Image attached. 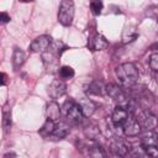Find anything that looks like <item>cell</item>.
Listing matches in <instances>:
<instances>
[{"label":"cell","mask_w":158,"mask_h":158,"mask_svg":"<svg viewBox=\"0 0 158 158\" xmlns=\"http://www.w3.org/2000/svg\"><path fill=\"white\" fill-rule=\"evenodd\" d=\"M54 127H56L54 121L47 118L46 122L43 123V126L40 128L38 132H40V135H41L42 137H48V136H52V133H53V131H54Z\"/></svg>","instance_id":"cell-18"},{"label":"cell","mask_w":158,"mask_h":158,"mask_svg":"<svg viewBox=\"0 0 158 158\" xmlns=\"http://www.w3.org/2000/svg\"><path fill=\"white\" fill-rule=\"evenodd\" d=\"M116 77L120 84L128 89L132 88L138 80V70L133 63H122L116 68Z\"/></svg>","instance_id":"cell-1"},{"label":"cell","mask_w":158,"mask_h":158,"mask_svg":"<svg viewBox=\"0 0 158 158\" xmlns=\"http://www.w3.org/2000/svg\"><path fill=\"white\" fill-rule=\"evenodd\" d=\"M6 74L5 73H1V85H5L6 84Z\"/></svg>","instance_id":"cell-28"},{"label":"cell","mask_w":158,"mask_h":158,"mask_svg":"<svg viewBox=\"0 0 158 158\" xmlns=\"http://www.w3.org/2000/svg\"><path fill=\"white\" fill-rule=\"evenodd\" d=\"M122 131H123V135L127 137H136L141 133L142 126L139 121L136 118V116L130 115L125 121V123L122 125Z\"/></svg>","instance_id":"cell-3"},{"label":"cell","mask_w":158,"mask_h":158,"mask_svg":"<svg viewBox=\"0 0 158 158\" xmlns=\"http://www.w3.org/2000/svg\"><path fill=\"white\" fill-rule=\"evenodd\" d=\"M158 146V133L154 132L153 130H147V132H144L141 136V146Z\"/></svg>","instance_id":"cell-11"},{"label":"cell","mask_w":158,"mask_h":158,"mask_svg":"<svg viewBox=\"0 0 158 158\" xmlns=\"http://www.w3.org/2000/svg\"><path fill=\"white\" fill-rule=\"evenodd\" d=\"M144 154L149 156V157H158V146L153 144V146H144L143 147Z\"/></svg>","instance_id":"cell-24"},{"label":"cell","mask_w":158,"mask_h":158,"mask_svg":"<svg viewBox=\"0 0 158 158\" xmlns=\"http://www.w3.org/2000/svg\"><path fill=\"white\" fill-rule=\"evenodd\" d=\"M157 32H158V26H157Z\"/></svg>","instance_id":"cell-30"},{"label":"cell","mask_w":158,"mask_h":158,"mask_svg":"<svg viewBox=\"0 0 158 158\" xmlns=\"http://www.w3.org/2000/svg\"><path fill=\"white\" fill-rule=\"evenodd\" d=\"M74 19V4L72 0H62L58 10V21L63 26H70Z\"/></svg>","instance_id":"cell-2"},{"label":"cell","mask_w":158,"mask_h":158,"mask_svg":"<svg viewBox=\"0 0 158 158\" xmlns=\"http://www.w3.org/2000/svg\"><path fill=\"white\" fill-rule=\"evenodd\" d=\"M110 148H111V152L116 156H126L127 152H128V147L126 143H123L122 141L120 139H115L111 142L110 144Z\"/></svg>","instance_id":"cell-14"},{"label":"cell","mask_w":158,"mask_h":158,"mask_svg":"<svg viewBox=\"0 0 158 158\" xmlns=\"http://www.w3.org/2000/svg\"><path fill=\"white\" fill-rule=\"evenodd\" d=\"M107 44L109 43H107L106 38L102 35H99V33L94 35L88 41V47L90 49H93V51H102V49H105L107 47Z\"/></svg>","instance_id":"cell-8"},{"label":"cell","mask_w":158,"mask_h":158,"mask_svg":"<svg viewBox=\"0 0 158 158\" xmlns=\"http://www.w3.org/2000/svg\"><path fill=\"white\" fill-rule=\"evenodd\" d=\"M65 116L68 118V121H70L72 123H80L84 118V114L79 106V104H73V106L65 112Z\"/></svg>","instance_id":"cell-9"},{"label":"cell","mask_w":158,"mask_h":158,"mask_svg":"<svg viewBox=\"0 0 158 158\" xmlns=\"http://www.w3.org/2000/svg\"><path fill=\"white\" fill-rule=\"evenodd\" d=\"M149 67L154 72H158V53L151 54V57H149Z\"/></svg>","instance_id":"cell-25"},{"label":"cell","mask_w":158,"mask_h":158,"mask_svg":"<svg viewBox=\"0 0 158 158\" xmlns=\"http://www.w3.org/2000/svg\"><path fill=\"white\" fill-rule=\"evenodd\" d=\"M2 127L5 132H7L11 127V112L10 110H7V107H4L2 110Z\"/></svg>","instance_id":"cell-21"},{"label":"cell","mask_w":158,"mask_h":158,"mask_svg":"<svg viewBox=\"0 0 158 158\" xmlns=\"http://www.w3.org/2000/svg\"><path fill=\"white\" fill-rule=\"evenodd\" d=\"M147 16L158 21V6H149L147 9Z\"/></svg>","instance_id":"cell-26"},{"label":"cell","mask_w":158,"mask_h":158,"mask_svg":"<svg viewBox=\"0 0 158 158\" xmlns=\"http://www.w3.org/2000/svg\"><path fill=\"white\" fill-rule=\"evenodd\" d=\"M102 7H104L102 0H90V10H91L93 15H95V16L100 15L102 11Z\"/></svg>","instance_id":"cell-23"},{"label":"cell","mask_w":158,"mask_h":158,"mask_svg":"<svg viewBox=\"0 0 158 158\" xmlns=\"http://www.w3.org/2000/svg\"><path fill=\"white\" fill-rule=\"evenodd\" d=\"M19 1H21V2H31L33 0H19Z\"/></svg>","instance_id":"cell-29"},{"label":"cell","mask_w":158,"mask_h":158,"mask_svg":"<svg viewBox=\"0 0 158 158\" xmlns=\"http://www.w3.org/2000/svg\"><path fill=\"white\" fill-rule=\"evenodd\" d=\"M52 38H51V36H47V35H42V36H40V37H37V38H35L32 42H31V44H30V49L32 51V52H46L48 48H49V46L52 44Z\"/></svg>","instance_id":"cell-5"},{"label":"cell","mask_w":158,"mask_h":158,"mask_svg":"<svg viewBox=\"0 0 158 158\" xmlns=\"http://www.w3.org/2000/svg\"><path fill=\"white\" fill-rule=\"evenodd\" d=\"M25 59H26V54L22 49L20 48H15L14 49V54H12V67L15 70H17L23 63H25Z\"/></svg>","instance_id":"cell-15"},{"label":"cell","mask_w":158,"mask_h":158,"mask_svg":"<svg viewBox=\"0 0 158 158\" xmlns=\"http://www.w3.org/2000/svg\"><path fill=\"white\" fill-rule=\"evenodd\" d=\"M79 106H80V109H81V111H83V114H84L85 117H90L95 112V109H96L95 102L93 100L88 99V98L81 99L79 101Z\"/></svg>","instance_id":"cell-12"},{"label":"cell","mask_w":158,"mask_h":158,"mask_svg":"<svg viewBox=\"0 0 158 158\" xmlns=\"http://www.w3.org/2000/svg\"><path fill=\"white\" fill-rule=\"evenodd\" d=\"M137 37H138V32L136 31V28H126L123 32L122 40H123V43H130V42H133Z\"/></svg>","instance_id":"cell-20"},{"label":"cell","mask_w":158,"mask_h":158,"mask_svg":"<svg viewBox=\"0 0 158 158\" xmlns=\"http://www.w3.org/2000/svg\"><path fill=\"white\" fill-rule=\"evenodd\" d=\"M104 91H106L104 84L101 81H98V80L91 81L88 86V90H86V93L90 95H102Z\"/></svg>","instance_id":"cell-17"},{"label":"cell","mask_w":158,"mask_h":158,"mask_svg":"<svg viewBox=\"0 0 158 158\" xmlns=\"http://www.w3.org/2000/svg\"><path fill=\"white\" fill-rule=\"evenodd\" d=\"M106 89V93L109 94L110 98H112L114 100H117V101H123L126 99L125 96V93L123 90L117 85V84H114V83H110L105 86Z\"/></svg>","instance_id":"cell-10"},{"label":"cell","mask_w":158,"mask_h":158,"mask_svg":"<svg viewBox=\"0 0 158 158\" xmlns=\"http://www.w3.org/2000/svg\"><path fill=\"white\" fill-rule=\"evenodd\" d=\"M58 73H59V77L62 79H70V78L74 77V69L72 67H68V65L60 67L59 70H58Z\"/></svg>","instance_id":"cell-22"},{"label":"cell","mask_w":158,"mask_h":158,"mask_svg":"<svg viewBox=\"0 0 158 158\" xmlns=\"http://www.w3.org/2000/svg\"><path fill=\"white\" fill-rule=\"evenodd\" d=\"M133 116H136V115H133ZM136 118L139 121L141 126L144 127L146 130H153L157 126V118L149 111H141V112H138V116H136Z\"/></svg>","instance_id":"cell-7"},{"label":"cell","mask_w":158,"mask_h":158,"mask_svg":"<svg viewBox=\"0 0 158 158\" xmlns=\"http://www.w3.org/2000/svg\"><path fill=\"white\" fill-rule=\"evenodd\" d=\"M69 133V126L64 122H59L56 125L54 131L52 133V137H54L56 139H62L64 137H67Z\"/></svg>","instance_id":"cell-16"},{"label":"cell","mask_w":158,"mask_h":158,"mask_svg":"<svg viewBox=\"0 0 158 158\" xmlns=\"http://www.w3.org/2000/svg\"><path fill=\"white\" fill-rule=\"evenodd\" d=\"M47 91H48V95L52 99H54V100L56 99H59V98H62L65 94V91H67V84H65V81L63 79H54L49 84Z\"/></svg>","instance_id":"cell-4"},{"label":"cell","mask_w":158,"mask_h":158,"mask_svg":"<svg viewBox=\"0 0 158 158\" xmlns=\"http://www.w3.org/2000/svg\"><path fill=\"white\" fill-rule=\"evenodd\" d=\"M67 48H68V47H67L62 41H52V44L49 46V49H51L53 53H56L58 57H60L62 53H63Z\"/></svg>","instance_id":"cell-19"},{"label":"cell","mask_w":158,"mask_h":158,"mask_svg":"<svg viewBox=\"0 0 158 158\" xmlns=\"http://www.w3.org/2000/svg\"><path fill=\"white\" fill-rule=\"evenodd\" d=\"M10 21V16L6 14V12H1V22L2 23H6Z\"/></svg>","instance_id":"cell-27"},{"label":"cell","mask_w":158,"mask_h":158,"mask_svg":"<svg viewBox=\"0 0 158 158\" xmlns=\"http://www.w3.org/2000/svg\"><path fill=\"white\" fill-rule=\"evenodd\" d=\"M46 115L52 121L59 120V116H60V107H59V105L56 101L48 102L47 104V107H46Z\"/></svg>","instance_id":"cell-13"},{"label":"cell","mask_w":158,"mask_h":158,"mask_svg":"<svg viewBox=\"0 0 158 158\" xmlns=\"http://www.w3.org/2000/svg\"><path fill=\"white\" fill-rule=\"evenodd\" d=\"M130 116V114H128V111H127V109L125 107V106H122V105H118V106H116L115 109H114V111H112V115H111V121H112V123H114V126H116V127H122V125L125 123V121L127 120V117Z\"/></svg>","instance_id":"cell-6"}]
</instances>
